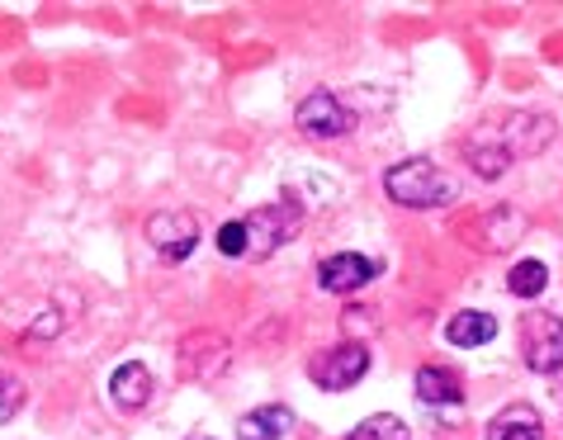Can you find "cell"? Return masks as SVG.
I'll use <instances>...</instances> for the list:
<instances>
[{
	"instance_id": "cell-16",
	"label": "cell",
	"mask_w": 563,
	"mask_h": 440,
	"mask_svg": "<svg viewBox=\"0 0 563 440\" xmlns=\"http://www.w3.org/2000/svg\"><path fill=\"white\" fill-rule=\"evenodd\" d=\"M20 407H24V384L14 380V374L0 370V427H5V421L20 413Z\"/></svg>"
},
{
	"instance_id": "cell-2",
	"label": "cell",
	"mask_w": 563,
	"mask_h": 440,
	"mask_svg": "<svg viewBox=\"0 0 563 440\" xmlns=\"http://www.w3.org/2000/svg\"><path fill=\"white\" fill-rule=\"evenodd\" d=\"M303 213L294 199H275V204H261V209H252L242 218V232H246V261H265L275 256L279 246H285L294 232H299Z\"/></svg>"
},
{
	"instance_id": "cell-9",
	"label": "cell",
	"mask_w": 563,
	"mask_h": 440,
	"mask_svg": "<svg viewBox=\"0 0 563 440\" xmlns=\"http://www.w3.org/2000/svg\"><path fill=\"white\" fill-rule=\"evenodd\" d=\"M109 398H114L119 413H137V407L152 403V370L129 360V365L114 370V380H109Z\"/></svg>"
},
{
	"instance_id": "cell-5",
	"label": "cell",
	"mask_w": 563,
	"mask_h": 440,
	"mask_svg": "<svg viewBox=\"0 0 563 440\" xmlns=\"http://www.w3.org/2000/svg\"><path fill=\"white\" fill-rule=\"evenodd\" d=\"M294 123L303 129V138H318V143H327V138H341V133H351V114H346V105H341L332 90H312V96L299 105V114H294Z\"/></svg>"
},
{
	"instance_id": "cell-13",
	"label": "cell",
	"mask_w": 563,
	"mask_h": 440,
	"mask_svg": "<svg viewBox=\"0 0 563 440\" xmlns=\"http://www.w3.org/2000/svg\"><path fill=\"white\" fill-rule=\"evenodd\" d=\"M488 440H544L536 407H526V403H521V407H507V413L493 421Z\"/></svg>"
},
{
	"instance_id": "cell-14",
	"label": "cell",
	"mask_w": 563,
	"mask_h": 440,
	"mask_svg": "<svg viewBox=\"0 0 563 440\" xmlns=\"http://www.w3.org/2000/svg\"><path fill=\"white\" fill-rule=\"evenodd\" d=\"M544 285H550V271H544V261H521L507 275V289L516 298H536V294H544Z\"/></svg>"
},
{
	"instance_id": "cell-15",
	"label": "cell",
	"mask_w": 563,
	"mask_h": 440,
	"mask_svg": "<svg viewBox=\"0 0 563 440\" xmlns=\"http://www.w3.org/2000/svg\"><path fill=\"white\" fill-rule=\"evenodd\" d=\"M351 440H412V436H408V421H402V417L379 413V417L360 421V427L351 431Z\"/></svg>"
},
{
	"instance_id": "cell-3",
	"label": "cell",
	"mask_w": 563,
	"mask_h": 440,
	"mask_svg": "<svg viewBox=\"0 0 563 440\" xmlns=\"http://www.w3.org/2000/svg\"><path fill=\"white\" fill-rule=\"evenodd\" d=\"M365 370H369V351H365V345H360V341L332 345V351H322V355H312V360H308L312 384L327 388V393L351 388L355 380H365Z\"/></svg>"
},
{
	"instance_id": "cell-7",
	"label": "cell",
	"mask_w": 563,
	"mask_h": 440,
	"mask_svg": "<svg viewBox=\"0 0 563 440\" xmlns=\"http://www.w3.org/2000/svg\"><path fill=\"white\" fill-rule=\"evenodd\" d=\"M374 275H379V261L355 256V251H341V256H327L318 265V285L327 294H355V289H365Z\"/></svg>"
},
{
	"instance_id": "cell-17",
	"label": "cell",
	"mask_w": 563,
	"mask_h": 440,
	"mask_svg": "<svg viewBox=\"0 0 563 440\" xmlns=\"http://www.w3.org/2000/svg\"><path fill=\"white\" fill-rule=\"evenodd\" d=\"M218 251H223V256H246V232H242V223H223V228H218Z\"/></svg>"
},
{
	"instance_id": "cell-8",
	"label": "cell",
	"mask_w": 563,
	"mask_h": 440,
	"mask_svg": "<svg viewBox=\"0 0 563 440\" xmlns=\"http://www.w3.org/2000/svg\"><path fill=\"white\" fill-rule=\"evenodd\" d=\"M223 365H228V341L218 332H190L180 341V370L190 380H213Z\"/></svg>"
},
{
	"instance_id": "cell-11",
	"label": "cell",
	"mask_w": 563,
	"mask_h": 440,
	"mask_svg": "<svg viewBox=\"0 0 563 440\" xmlns=\"http://www.w3.org/2000/svg\"><path fill=\"white\" fill-rule=\"evenodd\" d=\"M445 337H450V345H464V351H474V345H488L497 337V322L488 318V312L468 308V312H455V318L445 322Z\"/></svg>"
},
{
	"instance_id": "cell-4",
	"label": "cell",
	"mask_w": 563,
	"mask_h": 440,
	"mask_svg": "<svg viewBox=\"0 0 563 440\" xmlns=\"http://www.w3.org/2000/svg\"><path fill=\"white\" fill-rule=\"evenodd\" d=\"M147 242L162 251L166 261H185L199 242V218L185 213V209H166V213H152L147 218Z\"/></svg>"
},
{
	"instance_id": "cell-1",
	"label": "cell",
	"mask_w": 563,
	"mask_h": 440,
	"mask_svg": "<svg viewBox=\"0 0 563 440\" xmlns=\"http://www.w3.org/2000/svg\"><path fill=\"white\" fill-rule=\"evenodd\" d=\"M384 195L402 209H445V204L460 199V185L427 156H408L384 176Z\"/></svg>"
},
{
	"instance_id": "cell-6",
	"label": "cell",
	"mask_w": 563,
	"mask_h": 440,
	"mask_svg": "<svg viewBox=\"0 0 563 440\" xmlns=\"http://www.w3.org/2000/svg\"><path fill=\"white\" fill-rule=\"evenodd\" d=\"M526 365L536 374L563 370V322L550 318V312L526 318Z\"/></svg>"
},
{
	"instance_id": "cell-10",
	"label": "cell",
	"mask_w": 563,
	"mask_h": 440,
	"mask_svg": "<svg viewBox=\"0 0 563 440\" xmlns=\"http://www.w3.org/2000/svg\"><path fill=\"white\" fill-rule=\"evenodd\" d=\"M294 431V413L285 403H265V407H252V413H242L238 421V436L242 440H285Z\"/></svg>"
},
{
	"instance_id": "cell-12",
	"label": "cell",
	"mask_w": 563,
	"mask_h": 440,
	"mask_svg": "<svg viewBox=\"0 0 563 440\" xmlns=\"http://www.w3.org/2000/svg\"><path fill=\"white\" fill-rule=\"evenodd\" d=\"M417 398L427 403V407H455V403H464V388H460V380L450 370H417Z\"/></svg>"
},
{
	"instance_id": "cell-18",
	"label": "cell",
	"mask_w": 563,
	"mask_h": 440,
	"mask_svg": "<svg viewBox=\"0 0 563 440\" xmlns=\"http://www.w3.org/2000/svg\"><path fill=\"white\" fill-rule=\"evenodd\" d=\"M190 440H209V436H190Z\"/></svg>"
}]
</instances>
